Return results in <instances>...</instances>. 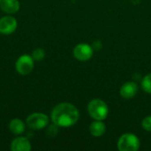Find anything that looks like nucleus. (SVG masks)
<instances>
[{
    "mask_svg": "<svg viewBox=\"0 0 151 151\" xmlns=\"http://www.w3.org/2000/svg\"><path fill=\"white\" fill-rule=\"evenodd\" d=\"M88 112L95 120H104L108 117L109 107L104 100L96 98L88 103Z\"/></svg>",
    "mask_w": 151,
    "mask_h": 151,
    "instance_id": "f03ea898",
    "label": "nucleus"
},
{
    "mask_svg": "<svg viewBox=\"0 0 151 151\" xmlns=\"http://www.w3.org/2000/svg\"><path fill=\"white\" fill-rule=\"evenodd\" d=\"M73 54L78 61L85 62L93 57L94 49L88 43H79L73 48Z\"/></svg>",
    "mask_w": 151,
    "mask_h": 151,
    "instance_id": "423d86ee",
    "label": "nucleus"
},
{
    "mask_svg": "<svg viewBox=\"0 0 151 151\" xmlns=\"http://www.w3.org/2000/svg\"><path fill=\"white\" fill-rule=\"evenodd\" d=\"M50 119L52 123L58 127H70L78 122L80 112L75 105L64 102L57 104L53 108Z\"/></svg>",
    "mask_w": 151,
    "mask_h": 151,
    "instance_id": "f257e3e1",
    "label": "nucleus"
},
{
    "mask_svg": "<svg viewBox=\"0 0 151 151\" xmlns=\"http://www.w3.org/2000/svg\"><path fill=\"white\" fill-rule=\"evenodd\" d=\"M9 130L15 135H20L26 130V123L19 119H13L9 123Z\"/></svg>",
    "mask_w": 151,
    "mask_h": 151,
    "instance_id": "9b49d317",
    "label": "nucleus"
},
{
    "mask_svg": "<svg viewBox=\"0 0 151 151\" xmlns=\"http://www.w3.org/2000/svg\"><path fill=\"white\" fill-rule=\"evenodd\" d=\"M58 127L56 126L55 124L50 125L47 129V134L51 138L55 137L58 134Z\"/></svg>",
    "mask_w": 151,
    "mask_h": 151,
    "instance_id": "dca6fc26",
    "label": "nucleus"
},
{
    "mask_svg": "<svg viewBox=\"0 0 151 151\" xmlns=\"http://www.w3.org/2000/svg\"><path fill=\"white\" fill-rule=\"evenodd\" d=\"M142 127L145 131L151 132V116H147L142 119Z\"/></svg>",
    "mask_w": 151,
    "mask_h": 151,
    "instance_id": "2eb2a0df",
    "label": "nucleus"
},
{
    "mask_svg": "<svg viewBox=\"0 0 151 151\" xmlns=\"http://www.w3.org/2000/svg\"><path fill=\"white\" fill-rule=\"evenodd\" d=\"M34 67H35V60L33 59L32 56L27 54H24L19 57L15 64V68L17 73L23 76L31 73L32 71L34 70Z\"/></svg>",
    "mask_w": 151,
    "mask_h": 151,
    "instance_id": "39448f33",
    "label": "nucleus"
},
{
    "mask_svg": "<svg viewBox=\"0 0 151 151\" xmlns=\"http://www.w3.org/2000/svg\"><path fill=\"white\" fill-rule=\"evenodd\" d=\"M0 2H1V0H0Z\"/></svg>",
    "mask_w": 151,
    "mask_h": 151,
    "instance_id": "f3484780",
    "label": "nucleus"
},
{
    "mask_svg": "<svg viewBox=\"0 0 151 151\" xmlns=\"http://www.w3.org/2000/svg\"><path fill=\"white\" fill-rule=\"evenodd\" d=\"M142 88L148 94H151V73L147 74L142 81Z\"/></svg>",
    "mask_w": 151,
    "mask_h": 151,
    "instance_id": "ddd939ff",
    "label": "nucleus"
},
{
    "mask_svg": "<svg viewBox=\"0 0 151 151\" xmlns=\"http://www.w3.org/2000/svg\"><path fill=\"white\" fill-rule=\"evenodd\" d=\"M10 150L12 151H30L32 150V146L27 138L20 136L16 137L12 141Z\"/></svg>",
    "mask_w": 151,
    "mask_h": 151,
    "instance_id": "6e6552de",
    "label": "nucleus"
},
{
    "mask_svg": "<svg viewBox=\"0 0 151 151\" xmlns=\"http://www.w3.org/2000/svg\"><path fill=\"white\" fill-rule=\"evenodd\" d=\"M18 27L17 19L8 14L0 18V34L2 35H12L13 34Z\"/></svg>",
    "mask_w": 151,
    "mask_h": 151,
    "instance_id": "0eeeda50",
    "label": "nucleus"
},
{
    "mask_svg": "<svg viewBox=\"0 0 151 151\" xmlns=\"http://www.w3.org/2000/svg\"><path fill=\"white\" fill-rule=\"evenodd\" d=\"M26 125L32 130H42L48 127L49 117L42 112H35L30 114L26 119Z\"/></svg>",
    "mask_w": 151,
    "mask_h": 151,
    "instance_id": "20e7f679",
    "label": "nucleus"
},
{
    "mask_svg": "<svg viewBox=\"0 0 151 151\" xmlns=\"http://www.w3.org/2000/svg\"><path fill=\"white\" fill-rule=\"evenodd\" d=\"M31 56L35 61H42L45 58V50L42 48H37L33 50Z\"/></svg>",
    "mask_w": 151,
    "mask_h": 151,
    "instance_id": "4468645a",
    "label": "nucleus"
},
{
    "mask_svg": "<svg viewBox=\"0 0 151 151\" xmlns=\"http://www.w3.org/2000/svg\"><path fill=\"white\" fill-rule=\"evenodd\" d=\"M20 4L19 0H1L0 8L6 14H14L19 12Z\"/></svg>",
    "mask_w": 151,
    "mask_h": 151,
    "instance_id": "9d476101",
    "label": "nucleus"
},
{
    "mask_svg": "<svg viewBox=\"0 0 151 151\" xmlns=\"http://www.w3.org/2000/svg\"><path fill=\"white\" fill-rule=\"evenodd\" d=\"M141 146L138 136L132 133L122 134L118 141V149L119 151H137Z\"/></svg>",
    "mask_w": 151,
    "mask_h": 151,
    "instance_id": "7ed1b4c3",
    "label": "nucleus"
},
{
    "mask_svg": "<svg viewBox=\"0 0 151 151\" xmlns=\"http://www.w3.org/2000/svg\"><path fill=\"white\" fill-rule=\"evenodd\" d=\"M138 92V85L134 81H127L122 85L119 90L120 96L125 99H131L136 96Z\"/></svg>",
    "mask_w": 151,
    "mask_h": 151,
    "instance_id": "1a4fd4ad",
    "label": "nucleus"
},
{
    "mask_svg": "<svg viewBox=\"0 0 151 151\" xmlns=\"http://www.w3.org/2000/svg\"><path fill=\"white\" fill-rule=\"evenodd\" d=\"M106 131V126L103 120H94L89 126V132L94 137H101Z\"/></svg>",
    "mask_w": 151,
    "mask_h": 151,
    "instance_id": "f8f14e48",
    "label": "nucleus"
}]
</instances>
